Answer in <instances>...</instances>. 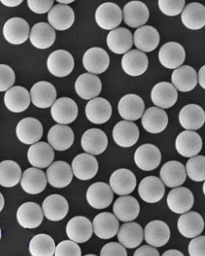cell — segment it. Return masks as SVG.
Returning a JSON list of instances; mask_svg holds the SVG:
<instances>
[{"mask_svg": "<svg viewBox=\"0 0 205 256\" xmlns=\"http://www.w3.org/2000/svg\"><path fill=\"white\" fill-rule=\"evenodd\" d=\"M123 14L121 8L114 2H105L96 11V20L100 28L105 30H114L121 25Z\"/></svg>", "mask_w": 205, "mask_h": 256, "instance_id": "cell-1", "label": "cell"}, {"mask_svg": "<svg viewBox=\"0 0 205 256\" xmlns=\"http://www.w3.org/2000/svg\"><path fill=\"white\" fill-rule=\"evenodd\" d=\"M47 66L50 72L56 78H66L74 70L75 61L68 51L57 50L50 55Z\"/></svg>", "mask_w": 205, "mask_h": 256, "instance_id": "cell-2", "label": "cell"}, {"mask_svg": "<svg viewBox=\"0 0 205 256\" xmlns=\"http://www.w3.org/2000/svg\"><path fill=\"white\" fill-rule=\"evenodd\" d=\"M203 140L196 132L186 130L180 133L176 140V149L184 158H193L200 153Z\"/></svg>", "mask_w": 205, "mask_h": 256, "instance_id": "cell-3", "label": "cell"}, {"mask_svg": "<svg viewBox=\"0 0 205 256\" xmlns=\"http://www.w3.org/2000/svg\"><path fill=\"white\" fill-rule=\"evenodd\" d=\"M44 128L39 120L26 118L22 120L16 126V136L22 144H36L43 136Z\"/></svg>", "mask_w": 205, "mask_h": 256, "instance_id": "cell-4", "label": "cell"}, {"mask_svg": "<svg viewBox=\"0 0 205 256\" xmlns=\"http://www.w3.org/2000/svg\"><path fill=\"white\" fill-rule=\"evenodd\" d=\"M4 36L6 40L14 46L25 43L30 36V26L20 18H14L5 23Z\"/></svg>", "mask_w": 205, "mask_h": 256, "instance_id": "cell-5", "label": "cell"}, {"mask_svg": "<svg viewBox=\"0 0 205 256\" xmlns=\"http://www.w3.org/2000/svg\"><path fill=\"white\" fill-rule=\"evenodd\" d=\"M51 115L52 119L60 125L72 124L78 118V104L70 98H58L52 104Z\"/></svg>", "mask_w": 205, "mask_h": 256, "instance_id": "cell-6", "label": "cell"}, {"mask_svg": "<svg viewBox=\"0 0 205 256\" xmlns=\"http://www.w3.org/2000/svg\"><path fill=\"white\" fill-rule=\"evenodd\" d=\"M162 161L160 149L154 144H146L139 147L134 154V162L140 170L151 172L156 170Z\"/></svg>", "mask_w": 205, "mask_h": 256, "instance_id": "cell-7", "label": "cell"}, {"mask_svg": "<svg viewBox=\"0 0 205 256\" xmlns=\"http://www.w3.org/2000/svg\"><path fill=\"white\" fill-rule=\"evenodd\" d=\"M168 206L174 213L184 214L189 212L194 206V194L186 188H176L169 192Z\"/></svg>", "mask_w": 205, "mask_h": 256, "instance_id": "cell-8", "label": "cell"}, {"mask_svg": "<svg viewBox=\"0 0 205 256\" xmlns=\"http://www.w3.org/2000/svg\"><path fill=\"white\" fill-rule=\"evenodd\" d=\"M86 199L92 208L104 210L111 206L114 200V192L106 183H94L87 190Z\"/></svg>", "mask_w": 205, "mask_h": 256, "instance_id": "cell-9", "label": "cell"}, {"mask_svg": "<svg viewBox=\"0 0 205 256\" xmlns=\"http://www.w3.org/2000/svg\"><path fill=\"white\" fill-rule=\"evenodd\" d=\"M93 232L92 222L82 216L73 218L66 226V235L76 244H83L90 240Z\"/></svg>", "mask_w": 205, "mask_h": 256, "instance_id": "cell-10", "label": "cell"}, {"mask_svg": "<svg viewBox=\"0 0 205 256\" xmlns=\"http://www.w3.org/2000/svg\"><path fill=\"white\" fill-rule=\"evenodd\" d=\"M160 61L164 68L178 69L182 66L186 60V50L180 44L168 42L165 44L158 54Z\"/></svg>", "mask_w": 205, "mask_h": 256, "instance_id": "cell-11", "label": "cell"}, {"mask_svg": "<svg viewBox=\"0 0 205 256\" xmlns=\"http://www.w3.org/2000/svg\"><path fill=\"white\" fill-rule=\"evenodd\" d=\"M84 68L90 74H102L107 71L110 65L108 54L101 48H90L83 57Z\"/></svg>", "mask_w": 205, "mask_h": 256, "instance_id": "cell-12", "label": "cell"}, {"mask_svg": "<svg viewBox=\"0 0 205 256\" xmlns=\"http://www.w3.org/2000/svg\"><path fill=\"white\" fill-rule=\"evenodd\" d=\"M144 108V102L137 94H126L121 98L118 104L119 114L128 122L137 121L142 118Z\"/></svg>", "mask_w": 205, "mask_h": 256, "instance_id": "cell-13", "label": "cell"}, {"mask_svg": "<svg viewBox=\"0 0 205 256\" xmlns=\"http://www.w3.org/2000/svg\"><path fill=\"white\" fill-rule=\"evenodd\" d=\"M72 172L79 180H92L98 174V160L89 154H80L73 160Z\"/></svg>", "mask_w": 205, "mask_h": 256, "instance_id": "cell-14", "label": "cell"}, {"mask_svg": "<svg viewBox=\"0 0 205 256\" xmlns=\"http://www.w3.org/2000/svg\"><path fill=\"white\" fill-rule=\"evenodd\" d=\"M82 148L92 156H100L108 146V139L104 132L93 128L84 133L82 139Z\"/></svg>", "mask_w": 205, "mask_h": 256, "instance_id": "cell-15", "label": "cell"}, {"mask_svg": "<svg viewBox=\"0 0 205 256\" xmlns=\"http://www.w3.org/2000/svg\"><path fill=\"white\" fill-rule=\"evenodd\" d=\"M114 142L122 148L134 146L140 139V130L132 122L122 121L116 124L114 129Z\"/></svg>", "mask_w": 205, "mask_h": 256, "instance_id": "cell-16", "label": "cell"}, {"mask_svg": "<svg viewBox=\"0 0 205 256\" xmlns=\"http://www.w3.org/2000/svg\"><path fill=\"white\" fill-rule=\"evenodd\" d=\"M112 108L111 104L104 98L92 100L87 104L86 115L90 122L101 125L110 121L112 117Z\"/></svg>", "mask_w": 205, "mask_h": 256, "instance_id": "cell-17", "label": "cell"}, {"mask_svg": "<svg viewBox=\"0 0 205 256\" xmlns=\"http://www.w3.org/2000/svg\"><path fill=\"white\" fill-rule=\"evenodd\" d=\"M136 178L130 170H116L110 178V188L115 194L126 196L132 194L136 188Z\"/></svg>", "mask_w": 205, "mask_h": 256, "instance_id": "cell-18", "label": "cell"}, {"mask_svg": "<svg viewBox=\"0 0 205 256\" xmlns=\"http://www.w3.org/2000/svg\"><path fill=\"white\" fill-rule=\"evenodd\" d=\"M30 94L33 104L42 110L50 108L57 98V90L48 82H40L33 86Z\"/></svg>", "mask_w": 205, "mask_h": 256, "instance_id": "cell-19", "label": "cell"}, {"mask_svg": "<svg viewBox=\"0 0 205 256\" xmlns=\"http://www.w3.org/2000/svg\"><path fill=\"white\" fill-rule=\"evenodd\" d=\"M123 18L128 26L142 28L150 19V10L144 2L133 1L128 2L123 10Z\"/></svg>", "mask_w": 205, "mask_h": 256, "instance_id": "cell-20", "label": "cell"}, {"mask_svg": "<svg viewBox=\"0 0 205 256\" xmlns=\"http://www.w3.org/2000/svg\"><path fill=\"white\" fill-rule=\"evenodd\" d=\"M47 178L52 188L58 189L66 188L72 182V168L64 161L54 162L47 170Z\"/></svg>", "mask_w": 205, "mask_h": 256, "instance_id": "cell-21", "label": "cell"}, {"mask_svg": "<svg viewBox=\"0 0 205 256\" xmlns=\"http://www.w3.org/2000/svg\"><path fill=\"white\" fill-rule=\"evenodd\" d=\"M171 238V230L166 222L155 220L146 226L144 239L151 246L160 248L168 243Z\"/></svg>", "mask_w": 205, "mask_h": 256, "instance_id": "cell-22", "label": "cell"}, {"mask_svg": "<svg viewBox=\"0 0 205 256\" xmlns=\"http://www.w3.org/2000/svg\"><path fill=\"white\" fill-rule=\"evenodd\" d=\"M16 218L20 226L26 229L37 228L43 222V210L36 203L28 202L20 206Z\"/></svg>", "mask_w": 205, "mask_h": 256, "instance_id": "cell-23", "label": "cell"}, {"mask_svg": "<svg viewBox=\"0 0 205 256\" xmlns=\"http://www.w3.org/2000/svg\"><path fill=\"white\" fill-rule=\"evenodd\" d=\"M165 186L161 179L148 176L142 180L139 186V194L144 202L155 204L161 202L165 194Z\"/></svg>", "mask_w": 205, "mask_h": 256, "instance_id": "cell-24", "label": "cell"}, {"mask_svg": "<svg viewBox=\"0 0 205 256\" xmlns=\"http://www.w3.org/2000/svg\"><path fill=\"white\" fill-rule=\"evenodd\" d=\"M93 230L96 235L102 240H110L118 234L119 222L111 213H101L94 220Z\"/></svg>", "mask_w": 205, "mask_h": 256, "instance_id": "cell-25", "label": "cell"}, {"mask_svg": "<svg viewBox=\"0 0 205 256\" xmlns=\"http://www.w3.org/2000/svg\"><path fill=\"white\" fill-rule=\"evenodd\" d=\"M68 211V202L60 194H52L44 200V214L52 222H60L64 220Z\"/></svg>", "mask_w": 205, "mask_h": 256, "instance_id": "cell-26", "label": "cell"}, {"mask_svg": "<svg viewBox=\"0 0 205 256\" xmlns=\"http://www.w3.org/2000/svg\"><path fill=\"white\" fill-rule=\"evenodd\" d=\"M30 164L38 170L50 167L54 160V151L50 144L40 142L30 147L28 154Z\"/></svg>", "mask_w": 205, "mask_h": 256, "instance_id": "cell-27", "label": "cell"}, {"mask_svg": "<svg viewBox=\"0 0 205 256\" xmlns=\"http://www.w3.org/2000/svg\"><path fill=\"white\" fill-rule=\"evenodd\" d=\"M122 66L128 75L134 78L146 74L148 69V57L142 51H129L123 56Z\"/></svg>", "mask_w": 205, "mask_h": 256, "instance_id": "cell-28", "label": "cell"}, {"mask_svg": "<svg viewBox=\"0 0 205 256\" xmlns=\"http://www.w3.org/2000/svg\"><path fill=\"white\" fill-rule=\"evenodd\" d=\"M76 92L86 100H94L102 92V82L97 76L90 74H82L76 82Z\"/></svg>", "mask_w": 205, "mask_h": 256, "instance_id": "cell-29", "label": "cell"}, {"mask_svg": "<svg viewBox=\"0 0 205 256\" xmlns=\"http://www.w3.org/2000/svg\"><path fill=\"white\" fill-rule=\"evenodd\" d=\"M151 100L157 107L168 110L178 102V90L171 83H158L152 90Z\"/></svg>", "mask_w": 205, "mask_h": 256, "instance_id": "cell-30", "label": "cell"}, {"mask_svg": "<svg viewBox=\"0 0 205 256\" xmlns=\"http://www.w3.org/2000/svg\"><path fill=\"white\" fill-rule=\"evenodd\" d=\"M48 140L50 146L55 150L66 151L74 144L75 135L70 126L56 125L48 132Z\"/></svg>", "mask_w": 205, "mask_h": 256, "instance_id": "cell-31", "label": "cell"}, {"mask_svg": "<svg viewBox=\"0 0 205 256\" xmlns=\"http://www.w3.org/2000/svg\"><path fill=\"white\" fill-rule=\"evenodd\" d=\"M134 46L143 53L153 52L160 46V33L151 26L140 28L134 34Z\"/></svg>", "mask_w": 205, "mask_h": 256, "instance_id": "cell-32", "label": "cell"}, {"mask_svg": "<svg viewBox=\"0 0 205 256\" xmlns=\"http://www.w3.org/2000/svg\"><path fill=\"white\" fill-rule=\"evenodd\" d=\"M75 12L68 5L58 4L48 14V20L55 30H68L75 22Z\"/></svg>", "mask_w": 205, "mask_h": 256, "instance_id": "cell-33", "label": "cell"}, {"mask_svg": "<svg viewBox=\"0 0 205 256\" xmlns=\"http://www.w3.org/2000/svg\"><path fill=\"white\" fill-rule=\"evenodd\" d=\"M160 176L164 185L170 188H178L186 181V170L182 162L170 161L162 166Z\"/></svg>", "mask_w": 205, "mask_h": 256, "instance_id": "cell-34", "label": "cell"}, {"mask_svg": "<svg viewBox=\"0 0 205 256\" xmlns=\"http://www.w3.org/2000/svg\"><path fill=\"white\" fill-rule=\"evenodd\" d=\"M114 212L116 218L122 222H132L139 216L140 206L134 197H120L114 204Z\"/></svg>", "mask_w": 205, "mask_h": 256, "instance_id": "cell-35", "label": "cell"}, {"mask_svg": "<svg viewBox=\"0 0 205 256\" xmlns=\"http://www.w3.org/2000/svg\"><path fill=\"white\" fill-rule=\"evenodd\" d=\"M4 103L10 112L15 114L25 112L30 104V93L24 87H12L6 92Z\"/></svg>", "mask_w": 205, "mask_h": 256, "instance_id": "cell-36", "label": "cell"}, {"mask_svg": "<svg viewBox=\"0 0 205 256\" xmlns=\"http://www.w3.org/2000/svg\"><path fill=\"white\" fill-rule=\"evenodd\" d=\"M132 34L126 28H118L111 30L107 38L110 50L116 54H126L133 46Z\"/></svg>", "mask_w": 205, "mask_h": 256, "instance_id": "cell-37", "label": "cell"}, {"mask_svg": "<svg viewBox=\"0 0 205 256\" xmlns=\"http://www.w3.org/2000/svg\"><path fill=\"white\" fill-rule=\"evenodd\" d=\"M142 125L146 132L158 134L164 132L168 125V116L164 110L158 108H150L143 115Z\"/></svg>", "mask_w": 205, "mask_h": 256, "instance_id": "cell-38", "label": "cell"}, {"mask_svg": "<svg viewBox=\"0 0 205 256\" xmlns=\"http://www.w3.org/2000/svg\"><path fill=\"white\" fill-rule=\"evenodd\" d=\"M178 230L186 238H196L203 232L204 220L200 214L188 212L178 220Z\"/></svg>", "mask_w": 205, "mask_h": 256, "instance_id": "cell-39", "label": "cell"}, {"mask_svg": "<svg viewBox=\"0 0 205 256\" xmlns=\"http://www.w3.org/2000/svg\"><path fill=\"white\" fill-rule=\"evenodd\" d=\"M32 46L39 50H47L54 46L56 40L54 29L46 22L37 23L30 33Z\"/></svg>", "mask_w": 205, "mask_h": 256, "instance_id": "cell-40", "label": "cell"}, {"mask_svg": "<svg viewBox=\"0 0 205 256\" xmlns=\"http://www.w3.org/2000/svg\"><path fill=\"white\" fill-rule=\"evenodd\" d=\"M180 125L187 130H198L205 124L204 110L197 104H188L180 110Z\"/></svg>", "mask_w": 205, "mask_h": 256, "instance_id": "cell-41", "label": "cell"}, {"mask_svg": "<svg viewBox=\"0 0 205 256\" xmlns=\"http://www.w3.org/2000/svg\"><path fill=\"white\" fill-rule=\"evenodd\" d=\"M47 182V178L43 171L32 168L24 172L20 185L28 194H38L46 190Z\"/></svg>", "mask_w": 205, "mask_h": 256, "instance_id": "cell-42", "label": "cell"}, {"mask_svg": "<svg viewBox=\"0 0 205 256\" xmlns=\"http://www.w3.org/2000/svg\"><path fill=\"white\" fill-rule=\"evenodd\" d=\"M172 82L176 89L186 93L192 92L196 88L198 83V76L192 66H182L174 72Z\"/></svg>", "mask_w": 205, "mask_h": 256, "instance_id": "cell-43", "label": "cell"}, {"mask_svg": "<svg viewBox=\"0 0 205 256\" xmlns=\"http://www.w3.org/2000/svg\"><path fill=\"white\" fill-rule=\"evenodd\" d=\"M183 25L190 30H201L205 26V7L198 2H192L184 8L182 14Z\"/></svg>", "mask_w": 205, "mask_h": 256, "instance_id": "cell-44", "label": "cell"}, {"mask_svg": "<svg viewBox=\"0 0 205 256\" xmlns=\"http://www.w3.org/2000/svg\"><path fill=\"white\" fill-rule=\"evenodd\" d=\"M118 238L125 248L136 249L143 242V228L136 222L124 224L119 230Z\"/></svg>", "mask_w": 205, "mask_h": 256, "instance_id": "cell-45", "label": "cell"}, {"mask_svg": "<svg viewBox=\"0 0 205 256\" xmlns=\"http://www.w3.org/2000/svg\"><path fill=\"white\" fill-rule=\"evenodd\" d=\"M22 178V168L18 162L5 160L0 162V186L12 188L16 186Z\"/></svg>", "mask_w": 205, "mask_h": 256, "instance_id": "cell-46", "label": "cell"}, {"mask_svg": "<svg viewBox=\"0 0 205 256\" xmlns=\"http://www.w3.org/2000/svg\"><path fill=\"white\" fill-rule=\"evenodd\" d=\"M56 245L50 236L40 234L33 238L30 243L32 256H54Z\"/></svg>", "mask_w": 205, "mask_h": 256, "instance_id": "cell-47", "label": "cell"}, {"mask_svg": "<svg viewBox=\"0 0 205 256\" xmlns=\"http://www.w3.org/2000/svg\"><path fill=\"white\" fill-rule=\"evenodd\" d=\"M186 172L190 178L196 182L205 181V156H196L187 162Z\"/></svg>", "mask_w": 205, "mask_h": 256, "instance_id": "cell-48", "label": "cell"}, {"mask_svg": "<svg viewBox=\"0 0 205 256\" xmlns=\"http://www.w3.org/2000/svg\"><path fill=\"white\" fill-rule=\"evenodd\" d=\"M184 0H160L158 6L162 14L166 16H176L182 14Z\"/></svg>", "mask_w": 205, "mask_h": 256, "instance_id": "cell-49", "label": "cell"}, {"mask_svg": "<svg viewBox=\"0 0 205 256\" xmlns=\"http://www.w3.org/2000/svg\"><path fill=\"white\" fill-rule=\"evenodd\" d=\"M16 82V75L11 66L0 64V92L10 90Z\"/></svg>", "mask_w": 205, "mask_h": 256, "instance_id": "cell-50", "label": "cell"}, {"mask_svg": "<svg viewBox=\"0 0 205 256\" xmlns=\"http://www.w3.org/2000/svg\"><path fill=\"white\" fill-rule=\"evenodd\" d=\"M55 256H82V250L78 244L72 240H64L55 250Z\"/></svg>", "mask_w": 205, "mask_h": 256, "instance_id": "cell-51", "label": "cell"}, {"mask_svg": "<svg viewBox=\"0 0 205 256\" xmlns=\"http://www.w3.org/2000/svg\"><path fill=\"white\" fill-rule=\"evenodd\" d=\"M54 0H46V1H36V0H28V6L33 12L36 14H46L52 10Z\"/></svg>", "mask_w": 205, "mask_h": 256, "instance_id": "cell-52", "label": "cell"}, {"mask_svg": "<svg viewBox=\"0 0 205 256\" xmlns=\"http://www.w3.org/2000/svg\"><path fill=\"white\" fill-rule=\"evenodd\" d=\"M101 256H128V252L121 244L111 242L102 247Z\"/></svg>", "mask_w": 205, "mask_h": 256, "instance_id": "cell-53", "label": "cell"}, {"mask_svg": "<svg viewBox=\"0 0 205 256\" xmlns=\"http://www.w3.org/2000/svg\"><path fill=\"white\" fill-rule=\"evenodd\" d=\"M189 254L190 256H205V236L194 238L190 242Z\"/></svg>", "mask_w": 205, "mask_h": 256, "instance_id": "cell-54", "label": "cell"}, {"mask_svg": "<svg viewBox=\"0 0 205 256\" xmlns=\"http://www.w3.org/2000/svg\"><path fill=\"white\" fill-rule=\"evenodd\" d=\"M134 256H160V254L154 247L144 246L134 252Z\"/></svg>", "mask_w": 205, "mask_h": 256, "instance_id": "cell-55", "label": "cell"}, {"mask_svg": "<svg viewBox=\"0 0 205 256\" xmlns=\"http://www.w3.org/2000/svg\"><path fill=\"white\" fill-rule=\"evenodd\" d=\"M1 2H2V4L6 6V7L8 8H16L19 5L22 4V0H7V1H4V0H1Z\"/></svg>", "mask_w": 205, "mask_h": 256, "instance_id": "cell-56", "label": "cell"}, {"mask_svg": "<svg viewBox=\"0 0 205 256\" xmlns=\"http://www.w3.org/2000/svg\"><path fill=\"white\" fill-rule=\"evenodd\" d=\"M198 82L200 86L205 90V66H202L198 72Z\"/></svg>", "mask_w": 205, "mask_h": 256, "instance_id": "cell-57", "label": "cell"}, {"mask_svg": "<svg viewBox=\"0 0 205 256\" xmlns=\"http://www.w3.org/2000/svg\"><path fill=\"white\" fill-rule=\"evenodd\" d=\"M162 256H184L180 252L176 250H171L168 252H166L162 254Z\"/></svg>", "mask_w": 205, "mask_h": 256, "instance_id": "cell-58", "label": "cell"}, {"mask_svg": "<svg viewBox=\"0 0 205 256\" xmlns=\"http://www.w3.org/2000/svg\"><path fill=\"white\" fill-rule=\"evenodd\" d=\"M4 197L2 196V193L0 192V213L2 212V210L4 208Z\"/></svg>", "mask_w": 205, "mask_h": 256, "instance_id": "cell-59", "label": "cell"}, {"mask_svg": "<svg viewBox=\"0 0 205 256\" xmlns=\"http://www.w3.org/2000/svg\"><path fill=\"white\" fill-rule=\"evenodd\" d=\"M57 2H58L60 4L68 5L72 4V2H74V0H71V1H62V0H58Z\"/></svg>", "mask_w": 205, "mask_h": 256, "instance_id": "cell-60", "label": "cell"}, {"mask_svg": "<svg viewBox=\"0 0 205 256\" xmlns=\"http://www.w3.org/2000/svg\"><path fill=\"white\" fill-rule=\"evenodd\" d=\"M1 238H2V231H1V228H0V240H1Z\"/></svg>", "mask_w": 205, "mask_h": 256, "instance_id": "cell-61", "label": "cell"}, {"mask_svg": "<svg viewBox=\"0 0 205 256\" xmlns=\"http://www.w3.org/2000/svg\"><path fill=\"white\" fill-rule=\"evenodd\" d=\"M203 190H204V196H205V182H204V184Z\"/></svg>", "mask_w": 205, "mask_h": 256, "instance_id": "cell-62", "label": "cell"}, {"mask_svg": "<svg viewBox=\"0 0 205 256\" xmlns=\"http://www.w3.org/2000/svg\"><path fill=\"white\" fill-rule=\"evenodd\" d=\"M94 256V254H87V256Z\"/></svg>", "mask_w": 205, "mask_h": 256, "instance_id": "cell-63", "label": "cell"}]
</instances>
